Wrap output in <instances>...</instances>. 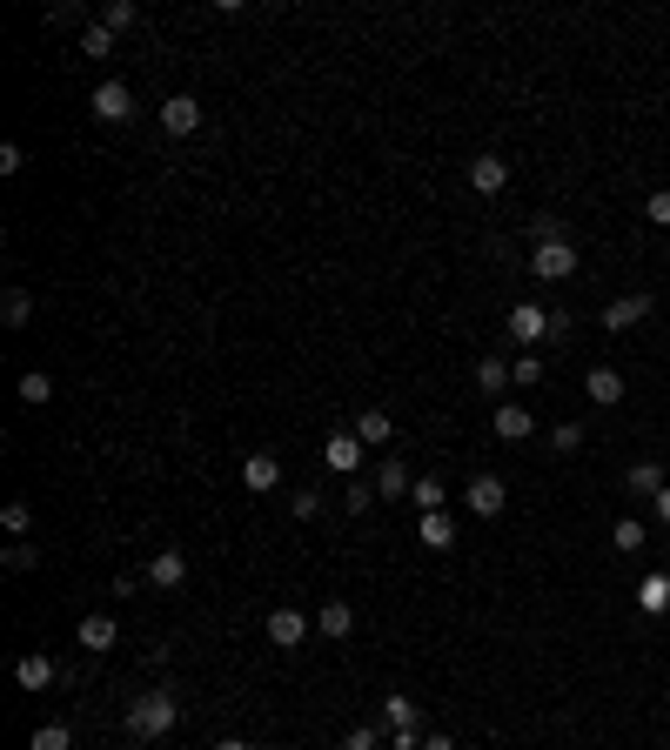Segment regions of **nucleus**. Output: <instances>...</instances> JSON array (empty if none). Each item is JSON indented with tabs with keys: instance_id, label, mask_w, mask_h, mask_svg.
Returning a JSON list of instances; mask_svg holds the SVG:
<instances>
[{
	"instance_id": "obj_6",
	"label": "nucleus",
	"mask_w": 670,
	"mask_h": 750,
	"mask_svg": "<svg viewBox=\"0 0 670 750\" xmlns=\"http://www.w3.org/2000/svg\"><path fill=\"white\" fill-rule=\"evenodd\" d=\"M362 449H369V442H362L356 429H342V436L322 442V463H329L335 476H356V469H362Z\"/></svg>"
},
{
	"instance_id": "obj_19",
	"label": "nucleus",
	"mask_w": 670,
	"mask_h": 750,
	"mask_svg": "<svg viewBox=\"0 0 670 750\" xmlns=\"http://www.w3.org/2000/svg\"><path fill=\"white\" fill-rule=\"evenodd\" d=\"M476 389H483V396L516 389V382H510V362H503V355H483V362H476Z\"/></svg>"
},
{
	"instance_id": "obj_42",
	"label": "nucleus",
	"mask_w": 670,
	"mask_h": 750,
	"mask_svg": "<svg viewBox=\"0 0 670 750\" xmlns=\"http://www.w3.org/2000/svg\"><path fill=\"white\" fill-rule=\"evenodd\" d=\"M570 322H577L570 309H550V342H563V335H570Z\"/></svg>"
},
{
	"instance_id": "obj_41",
	"label": "nucleus",
	"mask_w": 670,
	"mask_h": 750,
	"mask_svg": "<svg viewBox=\"0 0 670 750\" xmlns=\"http://www.w3.org/2000/svg\"><path fill=\"white\" fill-rule=\"evenodd\" d=\"M27 168V148L21 141H0V175H21Z\"/></svg>"
},
{
	"instance_id": "obj_11",
	"label": "nucleus",
	"mask_w": 670,
	"mask_h": 750,
	"mask_svg": "<svg viewBox=\"0 0 670 750\" xmlns=\"http://www.w3.org/2000/svg\"><path fill=\"white\" fill-rule=\"evenodd\" d=\"M161 128L168 134H195L201 128V101L195 94H168V101H161Z\"/></svg>"
},
{
	"instance_id": "obj_8",
	"label": "nucleus",
	"mask_w": 670,
	"mask_h": 750,
	"mask_svg": "<svg viewBox=\"0 0 670 750\" xmlns=\"http://www.w3.org/2000/svg\"><path fill=\"white\" fill-rule=\"evenodd\" d=\"M188 583V556L181 550H155L148 556V590H181Z\"/></svg>"
},
{
	"instance_id": "obj_1",
	"label": "nucleus",
	"mask_w": 670,
	"mask_h": 750,
	"mask_svg": "<svg viewBox=\"0 0 670 750\" xmlns=\"http://www.w3.org/2000/svg\"><path fill=\"white\" fill-rule=\"evenodd\" d=\"M175 717H181V704H175V690H168V684L141 690V697L128 704V730L141 737V744H155V737H168V730H175Z\"/></svg>"
},
{
	"instance_id": "obj_22",
	"label": "nucleus",
	"mask_w": 670,
	"mask_h": 750,
	"mask_svg": "<svg viewBox=\"0 0 670 750\" xmlns=\"http://www.w3.org/2000/svg\"><path fill=\"white\" fill-rule=\"evenodd\" d=\"M637 603H644L650 617H664V610H670V576H664V570L644 576V583H637Z\"/></svg>"
},
{
	"instance_id": "obj_24",
	"label": "nucleus",
	"mask_w": 670,
	"mask_h": 750,
	"mask_svg": "<svg viewBox=\"0 0 670 750\" xmlns=\"http://www.w3.org/2000/svg\"><path fill=\"white\" fill-rule=\"evenodd\" d=\"M0 322H7V329H27V322H34V295H27V288H7V302H0Z\"/></svg>"
},
{
	"instance_id": "obj_46",
	"label": "nucleus",
	"mask_w": 670,
	"mask_h": 750,
	"mask_svg": "<svg viewBox=\"0 0 670 750\" xmlns=\"http://www.w3.org/2000/svg\"><path fill=\"white\" fill-rule=\"evenodd\" d=\"M134 750H148V744H134Z\"/></svg>"
},
{
	"instance_id": "obj_38",
	"label": "nucleus",
	"mask_w": 670,
	"mask_h": 750,
	"mask_svg": "<svg viewBox=\"0 0 670 750\" xmlns=\"http://www.w3.org/2000/svg\"><path fill=\"white\" fill-rule=\"evenodd\" d=\"M47 396H54V375H41V369L21 375V402H47Z\"/></svg>"
},
{
	"instance_id": "obj_17",
	"label": "nucleus",
	"mask_w": 670,
	"mask_h": 750,
	"mask_svg": "<svg viewBox=\"0 0 670 750\" xmlns=\"http://www.w3.org/2000/svg\"><path fill=\"white\" fill-rule=\"evenodd\" d=\"M315 630H322V637H349V630H356V610H349V603H342V596H335V603H322V610H315Z\"/></svg>"
},
{
	"instance_id": "obj_31",
	"label": "nucleus",
	"mask_w": 670,
	"mask_h": 750,
	"mask_svg": "<svg viewBox=\"0 0 670 750\" xmlns=\"http://www.w3.org/2000/svg\"><path fill=\"white\" fill-rule=\"evenodd\" d=\"M510 382H516V389H536V382H543V355L523 349V355L510 362Z\"/></svg>"
},
{
	"instance_id": "obj_33",
	"label": "nucleus",
	"mask_w": 670,
	"mask_h": 750,
	"mask_svg": "<svg viewBox=\"0 0 670 750\" xmlns=\"http://www.w3.org/2000/svg\"><path fill=\"white\" fill-rule=\"evenodd\" d=\"M409 496H416V509L429 516V509H443V496H449V489L436 483V476H416V489H409Z\"/></svg>"
},
{
	"instance_id": "obj_20",
	"label": "nucleus",
	"mask_w": 670,
	"mask_h": 750,
	"mask_svg": "<svg viewBox=\"0 0 670 750\" xmlns=\"http://www.w3.org/2000/svg\"><path fill=\"white\" fill-rule=\"evenodd\" d=\"M416 536H423V550H449V543H456V523H449L443 509H429L423 523H416Z\"/></svg>"
},
{
	"instance_id": "obj_39",
	"label": "nucleus",
	"mask_w": 670,
	"mask_h": 750,
	"mask_svg": "<svg viewBox=\"0 0 670 750\" xmlns=\"http://www.w3.org/2000/svg\"><path fill=\"white\" fill-rule=\"evenodd\" d=\"M644 221L650 228H670V188H657V195L644 201Z\"/></svg>"
},
{
	"instance_id": "obj_27",
	"label": "nucleus",
	"mask_w": 670,
	"mask_h": 750,
	"mask_svg": "<svg viewBox=\"0 0 670 750\" xmlns=\"http://www.w3.org/2000/svg\"><path fill=\"white\" fill-rule=\"evenodd\" d=\"M610 543H617V550H624V556H637V550H644V543H650V530H644V523H637V516H624V523L610 530Z\"/></svg>"
},
{
	"instance_id": "obj_5",
	"label": "nucleus",
	"mask_w": 670,
	"mask_h": 750,
	"mask_svg": "<svg viewBox=\"0 0 670 750\" xmlns=\"http://www.w3.org/2000/svg\"><path fill=\"white\" fill-rule=\"evenodd\" d=\"M463 503H469V516H503V503H510V489H503V476H476V483L463 489Z\"/></svg>"
},
{
	"instance_id": "obj_3",
	"label": "nucleus",
	"mask_w": 670,
	"mask_h": 750,
	"mask_svg": "<svg viewBox=\"0 0 670 750\" xmlns=\"http://www.w3.org/2000/svg\"><path fill=\"white\" fill-rule=\"evenodd\" d=\"M503 329H510L516 349H530V342H550V309H536V302H516Z\"/></svg>"
},
{
	"instance_id": "obj_37",
	"label": "nucleus",
	"mask_w": 670,
	"mask_h": 750,
	"mask_svg": "<svg viewBox=\"0 0 670 750\" xmlns=\"http://www.w3.org/2000/svg\"><path fill=\"white\" fill-rule=\"evenodd\" d=\"M550 449H557V456H577V449H583V429H577V422L550 429Z\"/></svg>"
},
{
	"instance_id": "obj_34",
	"label": "nucleus",
	"mask_w": 670,
	"mask_h": 750,
	"mask_svg": "<svg viewBox=\"0 0 670 750\" xmlns=\"http://www.w3.org/2000/svg\"><path fill=\"white\" fill-rule=\"evenodd\" d=\"M0 530H7V536H27V530H34V509H27V503H7V509H0Z\"/></svg>"
},
{
	"instance_id": "obj_32",
	"label": "nucleus",
	"mask_w": 670,
	"mask_h": 750,
	"mask_svg": "<svg viewBox=\"0 0 670 750\" xmlns=\"http://www.w3.org/2000/svg\"><path fill=\"white\" fill-rule=\"evenodd\" d=\"M342 503L356 509V516H362V509H376V483H369V476H349V489H342Z\"/></svg>"
},
{
	"instance_id": "obj_4",
	"label": "nucleus",
	"mask_w": 670,
	"mask_h": 750,
	"mask_svg": "<svg viewBox=\"0 0 670 750\" xmlns=\"http://www.w3.org/2000/svg\"><path fill=\"white\" fill-rule=\"evenodd\" d=\"M74 643H81L88 657H101V650H114V643H121V623H114L108 610H94V617L74 623Z\"/></svg>"
},
{
	"instance_id": "obj_9",
	"label": "nucleus",
	"mask_w": 670,
	"mask_h": 750,
	"mask_svg": "<svg viewBox=\"0 0 670 750\" xmlns=\"http://www.w3.org/2000/svg\"><path fill=\"white\" fill-rule=\"evenodd\" d=\"M268 643H275V650L309 643V617H302V610H268Z\"/></svg>"
},
{
	"instance_id": "obj_25",
	"label": "nucleus",
	"mask_w": 670,
	"mask_h": 750,
	"mask_svg": "<svg viewBox=\"0 0 670 750\" xmlns=\"http://www.w3.org/2000/svg\"><path fill=\"white\" fill-rule=\"evenodd\" d=\"M382 724L389 730H416V697H396V690H389V697H382Z\"/></svg>"
},
{
	"instance_id": "obj_2",
	"label": "nucleus",
	"mask_w": 670,
	"mask_h": 750,
	"mask_svg": "<svg viewBox=\"0 0 670 750\" xmlns=\"http://www.w3.org/2000/svg\"><path fill=\"white\" fill-rule=\"evenodd\" d=\"M530 275H543V282H570V275H577V242H536L530 248Z\"/></svg>"
},
{
	"instance_id": "obj_21",
	"label": "nucleus",
	"mask_w": 670,
	"mask_h": 750,
	"mask_svg": "<svg viewBox=\"0 0 670 750\" xmlns=\"http://www.w3.org/2000/svg\"><path fill=\"white\" fill-rule=\"evenodd\" d=\"M356 436L369 442V449H382V442L396 436V422H389V409H362V416H356Z\"/></svg>"
},
{
	"instance_id": "obj_15",
	"label": "nucleus",
	"mask_w": 670,
	"mask_h": 750,
	"mask_svg": "<svg viewBox=\"0 0 670 750\" xmlns=\"http://www.w3.org/2000/svg\"><path fill=\"white\" fill-rule=\"evenodd\" d=\"M583 389H590V402H597V409H617V402H624V375L610 369V362H597V369L583 375Z\"/></svg>"
},
{
	"instance_id": "obj_30",
	"label": "nucleus",
	"mask_w": 670,
	"mask_h": 750,
	"mask_svg": "<svg viewBox=\"0 0 670 750\" xmlns=\"http://www.w3.org/2000/svg\"><path fill=\"white\" fill-rule=\"evenodd\" d=\"M101 21H108L114 34H128V27H141V7H134V0H108V7H101Z\"/></svg>"
},
{
	"instance_id": "obj_29",
	"label": "nucleus",
	"mask_w": 670,
	"mask_h": 750,
	"mask_svg": "<svg viewBox=\"0 0 670 750\" xmlns=\"http://www.w3.org/2000/svg\"><path fill=\"white\" fill-rule=\"evenodd\" d=\"M27 750H74V730L67 724H41L34 737H27Z\"/></svg>"
},
{
	"instance_id": "obj_12",
	"label": "nucleus",
	"mask_w": 670,
	"mask_h": 750,
	"mask_svg": "<svg viewBox=\"0 0 670 750\" xmlns=\"http://www.w3.org/2000/svg\"><path fill=\"white\" fill-rule=\"evenodd\" d=\"M503 442H530L536 436V416L523 409V402H496V422H490Z\"/></svg>"
},
{
	"instance_id": "obj_13",
	"label": "nucleus",
	"mask_w": 670,
	"mask_h": 750,
	"mask_svg": "<svg viewBox=\"0 0 670 750\" xmlns=\"http://www.w3.org/2000/svg\"><path fill=\"white\" fill-rule=\"evenodd\" d=\"M242 483L255 489V496H268V489L282 483V456H275V449H255V456L242 463Z\"/></svg>"
},
{
	"instance_id": "obj_23",
	"label": "nucleus",
	"mask_w": 670,
	"mask_h": 750,
	"mask_svg": "<svg viewBox=\"0 0 670 750\" xmlns=\"http://www.w3.org/2000/svg\"><path fill=\"white\" fill-rule=\"evenodd\" d=\"M81 54H88V61H108V54H114V27L108 21H88V27H81Z\"/></svg>"
},
{
	"instance_id": "obj_35",
	"label": "nucleus",
	"mask_w": 670,
	"mask_h": 750,
	"mask_svg": "<svg viewBox=\"0 0 670 750\" xmlns=\"http://www.w3.org/2000/svg\"><path fill=\"white\" fill-rule=\"evenodd\" d=\"M289 509H295V516H302V523H315V516H322V489H295V496H289Z\"/></svg>"
},
{
	"instance_id": "obj_43",
	"label": "nucleus",
	"mask_w": 670,
	"mask_h": 750,
	"mask_svg": "<svg viewBox=\"0 0 670 750\" xmlns=\"http://www.w3.org/2000/svg\"><path fill=\"white\" fill-rule=\"evenodd\" d=\"M423 750H456V737H443V730H429V737H423Z\"/></svg>"
},
{
	"instance_id": "obj_26",
	"label": "nucleus",
	"mask_w": 670,
	"mask_h": 750,
	"mask_svg": "<svg viewBox=\"0 0 670 750\" xmlns=\"http://www.w3.org/2000/svg\"><path fill=\"white\" fill-rule=\"evenodd\" d=\"M624 483H630V496H650V503H657V489H664V469H657V463H630Z\"/></svg>"
},
{
	"instance_id": "obj_14",
	"label": "nucleus",
	"mask_w": 670,
	"mask_h": 750,
	"mask_svg": "<svg viewBox=\"0 0 670 750\" xmlns=\"http://www.w3.org/2000/svg\"><path fill=\"white\" fill-rule=\"evenodd\" d=\"M503 181H510V161L503 155H476L469 161V188H476V195H503Z\"/></svg>"
},
{
	"instance_id": "obj_10",
	"label": "nucleus",
	"mask_w": 670,
	"mask_h": 750,
	"mask_svg": "<svg viewBox=\"0 0 670 750\" xmlns=\"http://www.w3.org/2000/svg\"><path fill=\"white\" fill-rule=\"evenodd\" d=\"M128 114H134L128 81H101V88H94V121H128Z\"/></svg>"
},
{
	"instance_id": "obj_16",
	"label": "nucleus",
	"mask_w": 670,
	"mask_h": 750,
	"mask_svg": "<svg viewBox=\"0 0 670 750\" xmlns=\"http://www.w3.org/2000/svg\"><path fill=\"white\" fill-rule=\"evenodd\" d=\"M54 677H61V670H54V663H47L41 650H27V657L14 663V684H21V690H47Z\"/></svg>"
},
{
	"instance_id": "obj_40",
	"label": "nucleus",
	"mask_w": 670,
	"mask_h": 750,
	"mask_svg": "<svg viewBox=\"0 0 670 750\" xmlns=\"http://www.w3.org/2000/svg\"><path fill=\"white\" fill-rule=\"evenodd\" d=\"M376 744H382V730H376V724H356L349 737H342V750H376Z\"/></svg>"
},
{
	"instance_id": "obj_7",
	"label": "nucleus",
	"mask_w": 670,
	"mask_h": 750,
	"mask_svg": "<svg viewBox=\"0 0 670 750\" xmlns=\"http://www.w3.org/2000/svg\"><path fill=\"white\" fill-rule=\"evenodd\" d=\"M650 309H657L650 295H617V302L603 309V329H610V335H630L637 322H650Z\"/></svg>"
},
{
	"instance_id": "obj_18",
	"label": "nucleus",
	"mask_w": 670,
	"mask_h": 750,
	"mask_svg": "<svg viewBox=\"0 0 670 750\" xmlns=\"http://www.w3.org/2000/svg\"><path fill=\"white\" fill-rule=\"evenodd\" d=\"M369 483H376V496H409V489H416V476H409V463H402V456H389Z\"/></svg>"
},
{
	"instance_id": "obj_45",
	"label": "nucleus",
	"mask_w": 670,
	"mask_h": 750,
	"mask_svg": "<svg viewBox=\"0 0 670 750\" xmlns=\"http://www.w3.org/2000/svg\"><path fill=\"white\" fill-rule=\"evenodd\" d=\"M215 750H255V744H242V737H222V744H215Z\"/></svg>"
},
{
	"instance_id": "obj_28",
	"label": "nucleus",
	"mask_w": 670,
	"mask_h": 750,
	"mask_svg": "<svg viewBox=\"0 0 670 750\" xmlns=\"http://www.w3.org/2000/svg\"><path fill=\"white\" fill-rule=\"evenodd\" d=\"M530 242H577V235H570V221H563V215H536L530 221Z\"/></svg>"
},
{
	"instance_id": "obj_36",
	"label": "nucleus",
	"mask_w": 670,
	"mask_h": 750,
	"mask_svg": "<svg viewBox=\"0 0 670 750\" xmlns=\"http://www.w3.org/2000/svg\"><path fill=\"white\" fill-rule=\"evenodd\" d=\"M7 570H41V543H7Z\"/></svg>"
},
{
	"instance_id": "obj_44",
	"label": "nucleus",
	"mask_w": 670,
	"mask_h": 750,
	"mask_svg": "<svg viewBox=\"0 0 670 750\" xmlns=\"http://www.w3.org/2000/svg\"><path fill=\"white\" fill-rule=\"evenodd\" d=\"M657 523H670V483L657 489Z\"/></svg>"
}]
</instances>
